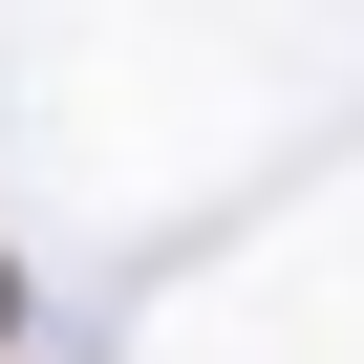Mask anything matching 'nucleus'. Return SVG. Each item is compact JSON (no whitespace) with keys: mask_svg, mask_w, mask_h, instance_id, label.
Masks as SVG:
<instances>
[{"mask_svg":"<svg viewBox=\"0 0 364 364\" xmlns=\"http://www.w3.org/2000/svg\"><path fill=\"white\" fill-rule=\"evenodd\" d=\"M0 343H22V257H0Z\"/></svg>","mask_w":364,"mask_h":364,"instance_id":"1","label":"nucleus"}]
</instances>
